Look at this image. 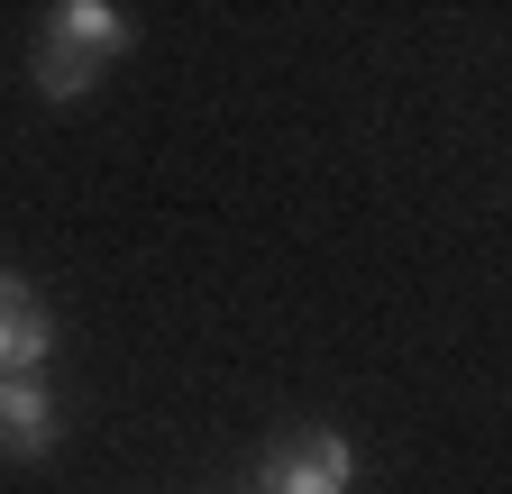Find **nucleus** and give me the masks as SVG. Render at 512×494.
<instances>
[{
    "instance_id": "4",
    "label": "nucleus",
    "mask_w": 512,
    "mask_h": 494,
    "mask_svg": "<svg viewBox=\"0 0 512 494\" xmlns=\"http://www.w3.org/2000/svg\"><path fill=\"white\" fill-rule=\"evenodd\" d=\"M0 449L10 458H46L55 449V394L37 376H0Z\"/></svg>"
},
{
    "instance_id": "3",
    "label": "nucleus",
    "mask_w": 512,
    "mask_h": 494,
    "mask_svg": "<svg viewBox=\"0 0 512 494\" xmlns=\"http://www.w3.org/2000/svg\"><path fill=\"white\" fill-rule=\"evenodd\" d=\"M46 348H55L46 302H37L19 275H0V376H37V366H46Z\"/></svg>"
},
{
    "instance_id": "2",
    "label": "nucleus",
    "mask_w": 512,
    "mask_h": 494,
    "mask_svg": "<svg viewBox=\"0 0 512 494\" xmlns=\"http://www.w3.org/2000/svg\"><path fill=\"white\" fill-rule=\"evenodd\" d=\"M46 46H55V55H74V65H92V74H101L110 55L128 46V19L110 10V0H64V10L46 19Z\"/></svg>"
},
{
    "instance_id": "1",
    "label": "nucleus",
    "mask_w": 512,
    "mask_h": 494,
    "mask_svg": "<svg viewBox=\"0 0 512 494\" xmlns=\"http://www.w3.org/2000/svg\"><path fill=\"white\" fill-rule=\"evenodd\" d=\"M348 485H357V449L339 430H302L256 458V494H348Z\"/></svg>"
}]
</instances>
